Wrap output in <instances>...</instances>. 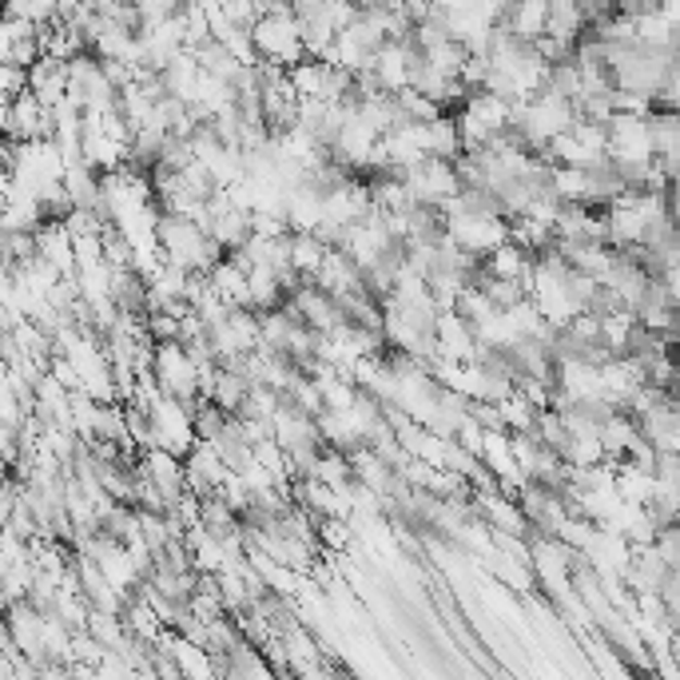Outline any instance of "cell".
Listing matches in <instances>:
<instances>
[{
    "instance_id": "1",
    "label": "cell",
    "mask_w": 680,
    "mask_h": 680,
    "mask_svg": "<svg viewBox=\"0 0 680 680\" xmlns=\"http://www.w3.org/2000/svg\"><path fill=\"white\" fill-rule=\"evenodd\" d=\"M446 235L458 247L485 259L494 247H502L509 239V220L494 215V211H454V215H446Z\"/></svg>"
},
{
    "instance_id": "2",
    "label": "cell",
    "mask_w": 680,
    "mask_h": 680,
    "mask_svg": "<svg viewBox=\"0 0 680 680\" xmlns=\"http://www.w3.org/2000/svg\"><path fill=\"white\" fill-rule=\"evenodd\" d=\"M187 490H196L199 497L215 494L223 482L231 478V466L220 458V450L211 446V442H196L191 450H187Z\"/></svg>"
},
{
    "instance_id": "3",
    "label": "cell",
    "mask_w": 680,
    "mask_h": 680,
    "mask_svg": "<svg viewBox=\"0 0 680 680\" xmlns=\"http://www.w3.org/2000/svg\"><path fill=\"white\" fill-rule=\"evenodd\" d=\"M497 24L518 40H537L549 28V0H509V9L502 12Z\"/></svg>"
},
{
    "instance_id": "4",
    "label": "cell",
    "mask_w": 680,
    "mask_h": 680,
    "mask_svg": "<svg viewBox=\"0 0 680 680\" xmlns=\"http://www.w3.org/2000/svg\"><path fill=\"white\" fill-rule=\"evenodd\" d=\"M422 144H426V156H438V160H458L466 144H461V127H458V112H442L438 120L422 124Z\"/></svg>"
},
{
    "instance_id": "5",
    "label": "cell",
    "mask_w": 680,
    "mask_h": 680,
    "mask_svg": "<svg viewBox=\"0 0 680 680\" xmlns=\"http://www.w3.org/2000/svg\"><path fill=\"white\" fill-rule=\"evenodd\" d=\"M326 251H331V243L319 235V231H290V263L299 271L302 279H311L323 271L326 263Z\"/></svg>"
},
{
    "instance_id": "6",
    "label": "cell",
    "mask_w": 680,
    "mask_h": 680,
    "mask_svg": "<svg viewBox=\"0 0 680 680\" xmlns=\"http://www.w3.org/2000/svg\"><path fill=\"white\" fill-rule=\"evenodd\" d=\"M255 382L247 379V370L239 367H227V362H220V374H215V386H211V403L223 406L227 415H239V406L247 403V394H251Z\"/></svg>"
},
{
    "instance_id": "7",
    "label": "cell",
    "mask_w": 680,
    "mask_h": 680,
    "mask_svg": "<svg viewBox=\"0 0 680 680\" xmlns=\"http://www.w3.org/2000/svg\"><path fill=\"white\" fill-rule=\"evenodd\" d=\"M227 410L223 406H215L211 398H203L199 403V410H196V434H199V442H215L227 430Z\"/></svg>"
}]
</instances>
